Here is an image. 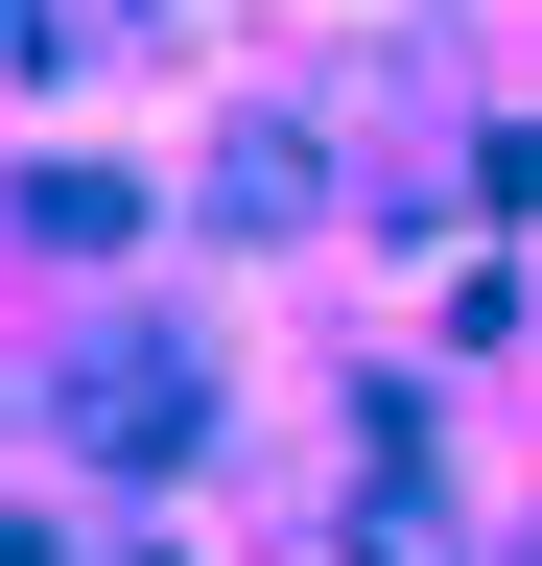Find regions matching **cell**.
Instances as JSON below:
<instances>
[{
	"label": "cell",
	"instance_id": "1",
	"mask_svg": "<svg viewBox=\"0 0 542 566\" xmlns=\"http://www.w3.org/2000/svg\"><path fill=\"white\" fill-rule=\"evenodd\" d=\"M166 424H189L166 354H95V378H72V449H166Z\"/></svg>",
	"mask_w": 542,
	"mask_h": 566
}]
</instances>
